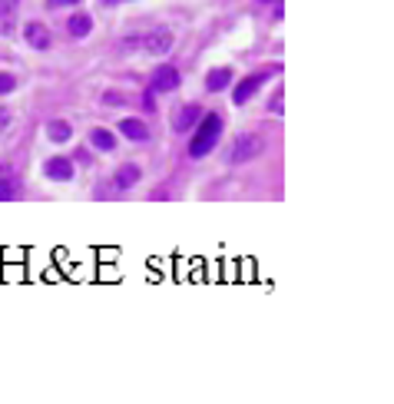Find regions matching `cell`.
Masks as SVG:
<instances>
[{
    "mask_svg": "<svg viewBox=\"0 0 394 404\" xmlns=\"http://www.w3.org/2000/svg\"><path fill=\"white\" fill-rule=\"evenodd\" d=\"M116 129L126 139H133V143H146V139H149V127H146L143 120H123Z\"/></svg>",
    "mask_w": 394,
    "mask_h": 404,
    "instance_id": "obj_10",
    "label": "cell"
},
{
    "mask_svg": "<svg viewBox=\"0 0 394 404\" xmlns=\"http://www.w3.org/2000/svg\"><path fill=\"white\" fill-rule=\"evenodd\" d=\"M43 176L53 179V182H70L73 179V163L66 156H53V159L43 163Z\"/></svg>",
    "mask_w": 394,
    "mask_h": 404,
    "instance_id": "obj_5",
    "label": "cell"
},
{
    "mask_svg": "<svg viewBox=\"0 0 394 404\" xmlns=\"http://www.w3.org/2000/svg\"><path fill=\"white\" fill-rule=\"evenodd\" d=\"M258 3H275V0H258Z\"/></svg>",
    "mask_w": 394,
    "mask_h": 404,
    "instance_id": "obj_23",
    "label": "cell"
},
{
    "mask_svg": "<svg viewBox=\"0 0 394 404\" xmlns=\"http://www.w3.org/2000/svg\"><path fill=\"white\" fill-rule=\"evenodd\" d=\"M232 80H235V73H232L229 66H216L212 73L205 76V89H209V93H222V89L232 87Z\"/></svg>",
    "mask_w": 394,
    "mask_h": 404,
    "instance_id": "obj_8",
    "label": "cell"
},
{
    "mask_svg": "<svg viewBox=\"0 0 394 404\" xmlns=\"http://www.w3.org/2000/svg\"><path fill=\"white\" fill-rule=\"evenodd\" d=\"M179 83H182V76H179L176 66L163 64V66H156L153 70V83H149V89H153V93H173V89H179Z\"/></svg>",
    "mask_w": 394,
    "mask_h": 404,
    "instance_id": "obj_4",
    "label": "cell"
},
{
    "mask_svg": "<svg viewBox=\"0 0 394 404\" xmlns=\"http://www.w3.org/2000/svg\"><path fill=\"white\" fill-rule=\"evenodd\" d=\"M89 146H96L100 152H113L116 150V136L110 129H89Z\"/></svg>",
    "mask_w": 394,
    "mask_h": 404,
    "instance_id": "obj_13",
    "label": "cell"
},
{
    "mask_svg": "<svg viewBox=\"0 0 394 404\" xmlns=\"http://www.w3.org/2000/svg\"><path fill=\"white\" fill-rule=\"evenodd\" d=\"M66 34H70V37H89V34H93V17H87V13L70 17V20H66Z\"/></svg>",
    "mask_w": 394,
    "mask_h": 404,
    "instance_id": "obj_12",
    "label": "cell"
},
{
    "mask_svg": "<svg viewBox=\"0 0 394 404\" xmlns=\"http://www.w3.org/2000/svg\"><path fill=\"white\" fill-rule=\"evenodd\" d=\"M17 7H20V0H0V13H7V17H10Z\"/></svg>",
    "mask_w": 394,
    "mask_h": 404,
    "instance_id": "obj_19",
    "label": "cell"
},
{
    "mask_svg": "<svg viewBox=\"0 0 394 404\" xmlns=\"http://www.w3.org/2000/svg\"><path fill=\"white\" fill-rule=\"evenodd\" d=\"M80 0H47V7H73Z\"/></svg>",
    "mask_w": 394,
    "mask_h": 404,
    "instance_id": "obj_20",
    "label": "cell"
},
{
    "mask_svg": "<svg viewBox=\"0 0 394 404\" xmlns=\"http://www.w3.org/2000/svg\"><path fill=\"white\" fill-rule=\"evenodd\" d=\"M143 110H146V113L156 110V93H153V89H146V93H143Z\"/></svg>",
    "mask_w": 394,
    "mask_h": 404,
    "instance_id": "obj_18",
    "label": "cell"
},
{
    "mask_svg": "<svg viewBox=\"0 0 394 404\" xmlns=\"http://www.w3.org/2000/svg\"><path fill=\"white\" fill-rule=\"evenodd\" d=\"M103 3H106V7H116V3H123V0H103Z\"/></svg>",
    "mask_w": 394,
    "mask_h": 404,
    "instance_id": "obj_22",
    "label": "cell"
},
{
    "mask_svg": "<svg viewBox=\"0 0 394 404\" xmlns=\"http://www.w3.org/2000/svg\"><path fill=\"white\" fill-rule=\"evenodd\" d=\"M199 116H203V106L189 103V106H182V110L173 113V129H176V133H189V129L199 123Z\"/></svg>",
    "mask_w": 394,
    "mask_h": 404,
    "instance_id": "obj_6",
    "label": "cell"
},
{
    "mask_svg": "<svg viewBox=\"0 0 394 404\" xmlns=\"http://www.w3.org/2000/svg\"><path fill=\"white\" fill-rule=\"evenodd\" d=\"M7 123H10V116H7L3 110H0V127H7Z\"/></svg>",
    "mask_w": 394,
    "mask_h": 404,
    "instance_id": "obj_21",
    "label": "cell"
},
{
    "mask_svg": "<svg viewBox=\"0 0 394 404\" xmlns=\"http://www.w3.org/2000/svg\"><path fill=\"white\" fill-rule=\"evenodd\" d=\"M70 136H73V127H70L66 120L47 123V139H53V143H70Z\"/></svg>",
    "mask_w": 394,
    "mask_h": 404,
    "instance_id": "obj_14",
    "label": "cell"
},
{
    "mask_svg": "<svg viewBox=\"0 0 394 404\" xmlns=\"http://www.w3.org/2000/svg\"><path fill=\"white\" fill-rule=\"evenodd\" d=\"M219 136H222V116L219 113H205L199 116V129L189 143V156L192 159H203L219 146Z\"/></svg>",
    "mask_w": 394,
    "mask_h": 404,
    "instance_id": "obj_1",
    "label": "cell"
},
{
    "mask_svg": "<svg viewBox=\"0 0 394 404\" xmlns=\"http://www.w3.org/2000/svg\"><path fill=\"white\" fill-rule=\"evenodd\" d=\"M17 196H20V182L3 173V176H0V202H10V199H17Z\"/></svg>",
    "mask_w": 394,
    "mask_h": 404,
    "instance_id": "obj_15",
    "label": "cell"
},
{
    "mask_svg": "<svg viewBox=\"0 0 394 404\" xmlns=\"http://www.w3.org/2000/svg\"><path fill=\"white\" fill-rule=\"evenodd\" d=\"M173 50V34L169 30H156L146 37V53H169Z\"/></svg>",
    "mask_w": 394,
    "mask_h": 404,
    "instance_id": "obj_11",
    "label": "cell"
},
{
    "mask_svg": "<svg viewBox=\"0 0 394 404\" xmlns=\"http://www.w3.org/2000/svg\"><path fill=\"white\" fill-rule=\"evenodd\" d=\"M24 37H27V43H30L34 50H40V53H47V50H50V43H53L50 30H47L43 24H27L24 27Z\"/></svg>",
    "mask_w": 394,
    "mask_h": 404,
    "instance_id": "obj_7",
    "label": "cell"
},
{
    "mask_svg": "<svg viewBox=\"0 0 394 404\" xmlns=\"http://www.w3.org/2000/svg\"><path fill=\"white\" fill-rule=\"evenodd\" d=\"M20 87V80L13 73H7V70H0V96H7V93H13V89Z\"/></svg>",
    "mask_w": 394,
    "mask_h": 404,
    "instance_id": "obj_16",
    "label": "cell"
},
{
    "mask_svg": "<svg viewBox=\"0 0 394 404\" xmlns=\"http://www.w3.org/2000/svg\"><path fill=\"white\" fill-rule=\"evenodd\" d=\"M140 166L136 163H123L119 166V169H116V176H113V182H116V189H133V186H136V182H140Z\"/></svg>",
    "mask_w": 394,
    "mask_h": 404,
    "instance_id": "obj_9",
    "label": "cell"
},
{
    "mask_svg": "<svg viewBox=\"0 0 394 404\" xmlns=\"http://www.w3.org/2000/svg\"><path fill=\"white\" fill-rule=\"evenodd\" d=\"M268 70H262V73H249V76H242L239 83H235V89H232V103H235V106H242V103H249L255 96V93H258V89L265 87L268 83Z\"/></svg>",
    "mask_w": 394,
    "mask_h": 404,
    "instance_id": "obj_3",
    "label": "cell"
},
{
    "mask_svg": "<svg viewBox=\"0 0 394 404\" xmlns=\"http://www.w3.org/2000/svg\"><path fill=\"white\" fill-rule=\"evenodd\" d=\"M103 103H106V106H123V96H119V93H113V89H110V93H103Z\"/></svg>",
    "mask_w": 394,
    "mask_h": 404,
    "instance_id": "obj_17",
    "label": "cell"
},
{
    "mask_svg": "<svg viewBox=\"0 0 394 404\" xmlns=\"http://www.w3.org/2000/svg\"><path fill=\"white\" fill-rule=\"evenodd\" d=\"M258 152H262V139L255 136V133H239L226 159H229V163H249V159H255Z\"/></svg>",
    "mask_w": 394,
    "mask_h": 404,
    "instance_id": "obj_2",
    "label": "cell"
}]
</instances>
